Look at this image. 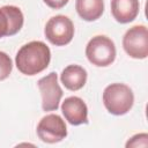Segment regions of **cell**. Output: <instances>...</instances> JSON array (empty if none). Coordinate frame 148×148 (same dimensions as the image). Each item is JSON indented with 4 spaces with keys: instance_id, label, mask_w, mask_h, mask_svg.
I'll return each instance as SVG.
<instances>
[{
    "instance_id": "6da1fadb",
    "label": "cell",
    "mask_w": 148,
    "mask_h": 148,
    "mask_svg": "<svg viewBox=\"0 0 148 148\" xmlns=\"http://www.w3.org/2000/svg\"><path fill=\"white\" fill-rule=\"evenodd\" d=\"M51 60L49 46L40 40H32L17 51L15 64L17 69L24 75H36L47 68Z\"/></svg>"
},
{
    "instance_id": "7a4b0ae2",
    "label": "cell",
    "mask_w": 148,
    "mask_h": 148,
    "mask_svg": "<svg viewBox=\"0 0 148 148\" xmlns=\"http://www.w3.org/2000/svg\"><path fill=\"white\" fill-rule=\"evenodd\" d=\"M133 103V91L124 83H111L103 91V104L111 114L123 116L127 113Z\"/></svg>"
},
{
    "instance_id": "3957f363",
    "label": "cell",
    "mask_w": 148,
    "mask_h": 148,
    "mask_svg": "<svg viewBox=\"0 0 148 148\" xmlns=\"http://www.w3.org/2000/svg\"><path fill=\"white\" fill-rule=\"evenodd\" d=\"M116 46L112 39L104 35L92 37L86 46L87 59L97 67H106L116 59Z\"/></svg>"
},
{
    "instance_id": "277c9868",
    "label": "cell",
    "mask_w": 148,
    "mask_h": 148,
    "mask_svg": "<svg viewBox=\"0 0 148 148\" xmlns=\"http://www.w3.org/2000/svg\"><path fill=\"white\" fill-rule=\"evenodd\" d=\"M44 34L51 44L64 46L71 43L74 37V24L67 16L56 15L46 22Z\"/></svg>"
},
{
    "instance_id": "5b68a950",
    "label": "cell",
    "mask_w": 148,
    "mask_h": 148,
    "mask_svg": "<svg viewBox=\"0 0 148 148\" xmlns=\"http://www.w3.org/2000/svg\"><path fill=\"white\" fill-rule=\"evenodd\" d=\"M125 52L134 59H145L148 56V30L146 25L130 28L123 37Z\"/></svg>"
},
{
    "instance_id": "8992f818",
    "label": "cell",
    "mask_w": 148,
    "mask_h": 148,
    "mask_svg": "<svg viewBox=\"0 0 148 148\" xmlns=\"http://www.w3.org/2000/svg\"><path fill=\"white\" fill-rule=\"evenodd\" d=\"M38 138L46 143H56L67 136L65 120L54 113L44 116L37 125Z\"/></svg>"
},
{
    "instance_id": "52a82bcc",
    "label": "cell",
    "mask_w": 148,
    "mask_h": 148,
    "mask_svg": "<svg viewBox=\"0 0 148 148\" xmlns=\"http://www.w3.org/2000/svg\"><path fill=\"white\" fill-rule=\"evenodd\" d=\"M37 86L42 95V108L46 111H54L59 108V102L62 97V89L58 83V75L51 72L46 76L38 80Z\"/></svg>"
},
{
    "instance_id": "ba28073f",
    "label": "cell",
    "mask_w": 148,
    "mask_h": 148,
    "mask_svg": "<svg viewBox=\"0 0 148 148\" xmlns=\"http://www.w3.org/2000/svg\"><path fill=\"white\" fill-rule=\"evenodd\" d=\"M24 17L16 6H2L0 8V38L17 34L23 27Z\"/></svg>"
},
{
    "instance_id": "9c48e42d",
    "label": "cell",
    "mask_w": 148,
    "mask_h": 148,
    "mask_svg": "<svg viewBox=\"0 0 148 148\" xmlns=\"http://www.w3.org/2000/svg\"><path fill=\"white\" fill-rule=\"evenodd\" d=\"M61 111L65 119L74 126L88 124V108L82 98L71 96L65 98L61 104Z\"/></svg>"
},
{
    "instance_id": "30bf717a",
    "label": "cell",
    "mask_w": 148,
    "mask_h": 148,
    "mask_svg": "<svg viewBox=\"0 0 148 148\" xmlns=\"http://www.w3.org/2000/svg\"><path fill=\"white\" fill-rule=\"evenodd\" d=\"M139 0H111V14L119 23H130L139 14Z\"/></svg>"
},
{
    "instance_id": "8fae6325",
    "label": "cell",
    "mask_w": 148,
    "mask_h": 148,
    "mask_svg": "<svg viewBox=\"0 0 148 148\" xmlns=\"http://www.w3.org/2000/svg\"><path fill=\"white\" fill-rule=\"evenodd\" d=\"M61 83L66 89L76 91L87 82V71L79 65H68L60 74Z\"/></svg>"
},
{
    "instance_id": "7c38bea8",
    "label": "cell",
    "mask_w": 148,
    "mask_h": 148,
    "mask_svg": "<svg viewBox=\"0 0 148 148\" xmlns=\"http://www.w3.org/2000/svg\"><path fill=\"white\" fill-rule=\"evenodd\" d=\"M75 9L81 18L91 22L99 18L104 12L103 0H76Z\"/></svg>"
},
{
    "instance_id": "4fadbf2b",
    "label": "cell",
    "mask_w": 148,
    "mask_h": 148,
    "mask_svg": "<svg viewBox=\"0 0 148 148\" xmlns=\"http://www.w3.org/2000/svg\"><path fill=\"white\" fill-rule=\"evenodd\" d=\"M13 69V62L10 57L6 53L0 51V81L6 80Z\"/></svg>"
},
{
    "instance_id": "5bb4252c",
    "label": "cell",
    "mask_w": 148,
    "mask_h": 148,
    "mask_svg": "<svg viewBox=\"0 0 148 148\" xmlns=\"http://www.w3.org/2000/svg\"><path fill=\"white\" fill-rule=\"evenodd\" d=\"M148 146V134L147 133H139L133 135L127 142L126 147H147Z\"/></svg>"
},
{
    "instance_id": "9a60e30c",
    "label": "cell",
    "mask_w": 148,
    "mask_h": 148,
    "mask_svg": "<svg viewBox=\"0 0 148 148\" xmlns=\"http://www.w3.org/2000/svg\"><path fill=\"white\" fill-rule=\"evenodd\" d=\"M43 1L50 8H53V9H60L68 2V0H43Z\"/></svg>"
}]
</instances>
